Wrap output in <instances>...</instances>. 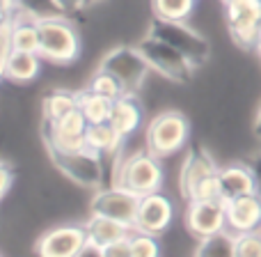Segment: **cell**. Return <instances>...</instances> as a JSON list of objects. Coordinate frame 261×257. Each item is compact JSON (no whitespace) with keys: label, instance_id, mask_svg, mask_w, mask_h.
Masks as SVG:
<instances>
[{"label":"cell","instance_id":"obj_1","mask_svg":"<svg viewBox=\"0 0 261 257\" xmlns=\"http://www.w3.org/2000/svg\"><path fill=\"white\" fill-rule=\"evenodd\" d=\"M115 184L124 186V189L133 191L135 195H151L163 189L165 181V172H163V163L156 154H151L147 147L124 156L115 172Z\"/></svg>","mask_w":261,"mask_h":257},{"label":"cell","instance_id":"obj_2","mask_svg":"<svg viewBox=\"0 0 261 257\" xmlns=\"http://www.w3.org/2000/svg\"><path fill=\"white\" fill-rule=\"evenodd\" d=\"M39 55L53 64H71L81 55V37L71 21L62 16L39 18Z\"/></svg>","mask_w":261,"mask_h":257},{"label":"cell","instance_id":"obj_3","mask_svg":"<svg viewBox=\"0 0 261 257\" xmlns=\"http://www.w3.org/2000/svg\"><path fill=\"white\" fill-rule=\"evenodd\" d=\"M53 166L62 172L67 179L73 184L83 186V189L99 191L103 189L106 181V156L96 154L94 149L83 147L71 149V152H62V149H48Z\"/></svg>","mask_w":261,"mask_h":257},{"label":"cell","instance_id":"obj_4","mask_svg":"<svg viewBox=\"0 0 261 257\" xmlns=\"http://www.w3.org/2000/svg\"><path fill=\"white\" fill-rule=\"evenodd\" d=\"M149 35L163 39L165 44L174 46L176 51L186 55L193 62V67H204L211 58V44L208 39L197 32L195 28H190L186 21H170V18L153 16L149 21Z\"/></svg>","mask_w":261,"mask_h":257},{"label":"cell","instance_id":"obj_5","mask_svg":"<svg viewBox=\"0 0 261 257\" xmlns=\"http://www.w3.org/2000/svg\"><path fill=\"white\" fill-rule=\"evenodd\" d=\"M190 122L179 110L158 113L147 127V149L158 158H167L188 145Z\"/></svg>","mask_w":261,"mask_h":257},{"label":"cell","instance_id":"obj_6","mask_svg":"<svg viewBox=\"0 0 261 257\" xmlns=\"http://www.w3.org/2000/svg\"><path fill=\"white\" fill-rule=\"evenodd\" d=\"M138 49H140V53L147 58L151 72L161 74V76L167 78V81L184 85V83H188L190 78H193V74H195L193 62H190L181 51H176L174 46L165 44V41L158 39V37H153L147 32V37L138 41Z\"/></svg>","mask_w":261,"mask_h":257},{"label":"cell","instance_id":"obj_7","mask_svg":"<svg viewBox=\"0 0 261 257\" xmlns=\"http://www.w3.org/2000/svg\"><path fill=\"white\" fill-rule=\"evenodd\" d=\"M99 69L110 74L113 78H117L126 95H138L142 90L144 81H147L149 72H151L147 58L140 53L138 46H117V49H113L101 60Z\"/></svg>","mask_w":261,"mask_h":257},{"label":"cell","instance_id":"obj_8","mask_svg":"<svg viewBox=\"0 0 261 257\" xmlns=\"http://www.w3.org/2000/svg\"><path fill=\"white\" fill-rule=\"evenodd\" d=\"M225 23L234 44L245 51H259L261 46V0H227Z\"/></svg>","mask_w":261,"mask_h":257},{"label":"cell","instance_id":"obj_9","mask_svg":"<svg viewBox=\"0 0 261 257\" xmlns=\"http://www.w3.org/2000/svg\"><path fill=\"white\" fill-rule=\"evenodd\" d=\"M87 129H90V124L78 108L60 120H41V138H44L46 149L71 152V149L87 147Z\"/></svg>","mask_w":261,"mask_h":257},{"label":"cell","instance_id":"obj_10","mask_svg":"<svg viewBox=\"0 0 261 257\" xmlns=\"http://www.w3.org/2000/svg\"><path fill=\"white\" fill-rule=\"evenodd\" d=\"M220 172V166L216 163V158L211 156L206 147L202 145L193 143L188 145L184 154V161H181V168H179V189H181V195L186 200H193L195 191L208 179V177L218 175Z\"/></svg>","mask_w":261,"mask_h":257},{"label":"cell","instance_id":"obj_11","mask_svg":"<svg viewBox=\"0 0 261 257\" xmlns=\"http://www.w3.org/2000/svg\"><path fill=\"white\" fill-rule=\"evenodd\" d=\"M138 207H140V195H135L133 191L124 189L119 184L108 186V189H99L92 195V202H90L92 214L115 218V221L130 225V227L135 225Z\"/></svg>","mask_w":261,"mask_h":257},{"label":"cell","instance_id":"obj_12","mask_svg":"<svg viewBox=\"0 0 261 257\" xmlns=\"http://www.w3.org/2000/svg\"><path fill=\"white\" fill-rule=\"evenodd\" d=\"M90 246L85 225H60L37 239V257H78Z\"/></svg>","mask_w":261,"mask_h":257},{"label":"cell","instance_id":"obj_13","mask_svg":"<svg viewBox=\"0 0 261 257\" xmlns=\"http://www.w3.org/2000/svg\"><path fill=\"white\" fill-rule=\"evenodd\" d=\"M186 227L197 239H206V237L227 230L225 202H220V200H195V202H188Z\"/></svg>","mask_w":261,"mask_h":257},{"label":"cell","instance_id":"obj_14","mask_svg":"<svg viewBox=\"0 0 261 257\" xmlns=\"http://www.w3.org/2000/svg\"><path fill=\"white\" fill-rule=\"evenodd\" d=\"M172 218H174V204L165 193H151L140 198L138 216H135L133 230L147 232V235H161L170 227Z\"/></svg>","mask_w":261,"mask_h":257},{"label":"cell","instance_id":"obj_15","mask_svg":"<svg viewBox=\"0 0 261 257\" xmlns=\"http://www.w3.org/2000/svg\"><path fill=\"white\" fill-rule=\"evenodd\" d=\"M3 49L39 53V18L23 9L12 18H3Z\"/></svg>","mask_w":261,"mask_h":257},{"label":"cell","instance_id":"obj_16","mask_svg":"<svg viewBox=\"0 0 261 257\" xmlns=\"http://www.w3.org/2000/svg\"><path fill=\"white\" fill-rule=\"evenodd\" d=\"M225 207H227V230L231 235L261 230V198L257 193L231 200Z\"/></svg>","mask_w":261,"mask_h":257},{"label":"cell","instance_id":"obj_17","mask_svg":"<svg viewBox=\"0 0 261 257\" xmlns=\"http://www.w3.org/2000/svg\"><path fill=\"white\" fill-rule=\"evenodd\" d=\"M218 179H220V198L225 204L243 195L257 193V181H254L250 163H231V166L220 168Z\"/></svg>","mask_w":261,"mask_h":257},{"label":"cell","instance_id":"obj_18","mask_svg":"<svg viewBox=\"0 0 261 257\" xmlns=\"http://www.w3.org/2000/svg\"><path fill=\"white\" fill-rule=\"evenodd\" d=\"M41 55L32 51L3 49V76L12 83H30L39 76Z\"/></svg>","mask_w":261,"mask_h":257},{"label":"cell","instance_id":"obj_19","mask_svg":"<svg viewBox=\"0 0 261 257\" xmlns=\"http://www.w3.org/2000/svg\"><path fill=\"white\" fill-rule=\"evenodd\" d=\"M85 232H87V241L90 246L96 248H106L110 244H117L122 239H128L133 235V227L124 225V223L115 221V218L101 216V214H92L85 221Z\"/></svg>","mask_w":261,"mask_h":257},{"label":"cell","instance_id":"obj_20","mask_svg":"<svg viewBox=\"0 0 261 257\" xmlns=\"http://www.w3.org/2000/svg\"><path fill=\"white\" fill-rule=\"evenodd\" d=\"M144 110L138 101V95H122L119 99L113 101V113H110L108 122L115 127L119 135L128 138L135 131L142 127Z\"/></svg>","mask_w":261,"mask_h":257},{"label":"cell","instance_id":"obj_21","mask_svg":"<svg viewBox=\"0 0 261 257\" xmlns=\"http://www.w3.org/2000/svg\"><path fill=\"white\" fill-rule=\"evenodd\" d=\"M124 140H126V138H124V135H119L110 122L90 124V129H87V135H85L87 147L94 149L96 154H101V156H106V158L115 156V154L122 149Z\"/></svg>","mask_w":261,"mask_h":257},{"label":"cell","instance_id":"obj_22","mask_svg":"<svg viewBox=\"0 0 261 257\" xmlns=\"http://www.w3.org/2000/svg\"><path fill=\"white\" fill-rule=\"evenodd\" d=\"M78 110L83 113V118L87 120V124H101L108 122L110 113H113V101L106 97L92 92L90 87L83 92H78Z\"/></svg>","mask_w":261,"mask_h":257},{"label":"cell","instance_id":"obj_23","mask_svg":"<svg viewBox=\"0 0 261 257\" xmlns=\"http://www.w3.org/2000/svg\"><path fill=\"white\" fill-rule=\"evenodd\" d=\"M76 108H78V92L50 90L41 99V120H60Z\"/></svg>","mask_w":261,"mask_h":257},{"label":"cell","instance_id":"obj_24","mask_svg":"<svg viewBox=\"0 0 261 257\" xmlns=\"http://www.w3.org/2000/svg\"><path fill=\"white\" fill-rule=\"evenodd\" d=\"M193 257H236V235L222 230L206 239H199Z\"/></svg>","mask_w":261,"mask_h":257},{"label":"cell","instance_id":"obj_25","mask_svg":"<svg viewBox=\"0 0 261 257\" xmlns=\"http://www.w3.org/2000/svg\"><path fill=\"white\" fill-rule=\"evenodd\" d=\"M153 16L170 18V21H186L195 9V0H151Z\"/></svg>","mask_w":261,"mask_h":257},{"label":"cell","instance_id":"obj_26","mask_svg":"<svg viewBox=\"0 0 261 257\" xmlns=\"http://www.w3.org/2000/svg\"><path fill=\"white\" fill-rule=\"evenodd\" d=\"M87 87H90L92 92H96V95L110 99V101H115V99H119L122 95H126V92H124V87L119 85L117 78H113L110 74L101 72V69L94 74V76H92V81H90V85H87Z\"/></svg>","mask_w":261,"mask_h":257},{"label":"cell","instance_id":"obj_27","mask_svg":"<svg viewBox=\"0 0 261 257\" xmlns=\"http://www.w3.org/2000/svg\"><path fill=\"white\" fill-rule=\"evenodd\" d=\"M128 241H130L133 257H161V244H158L156 235H147V232L133 230Z\"/></svg>","mask_w":261,"mask_h":257},{"label":"cell","instance_id":"obj_28","mask_svg":"<svg viewBox=\"0 0 261 257\" xmlns=\"http://www.w3.org/2000/svg\"><path fill=\"white\" fill-rule=\"evenodd\" d=\"M23 12L32 14L35 18H48V16H62V9L55 0H16Z\"/></svg>","mask_w":261,"mask_h":257},{"label":"cell","instance_id":"obj_29","mask_svg":"<svg viewBox=\"0 0 261 257\" xmlns=\"http://www.w3.org/2000/svg\"><path fill=\"white\" fill-rule=\"evenodd\" d=\"M236 257H261V230L236 235Z\"/></svg>","mask_w":261,"mask_h":257},{"label":"cell","instance_id":"obj_30","mask_svg":"<svg viewBox=\"0 0 261 257\" xmlns=\"http://www.w3.org/2000/svg\"><path fill=\"white\" fill-rule=\"evenodd\" d=\"M101 255L103 257H133V250H130V241L122 239L117 244H110L106 248H101Z\"/></svg>","mask_w":261,"mask_h":257},{"label":"cell","instance_id":"obj_31","mask_svg":"<svg viewBox=\"0 0 261 257\" xmlns=\"http://www.w3.org/2000/svg\"><path fill=\"white\" fill-rule=\"evenodd\" d=\"M0 177H3V186H0V193L7 195L9 189H12V184H14V170H12V166H9V163H3V168H0Z\"/></svg>","mask_w":261,"mask_h":257},{"label":"cell","instance_id":"obj_32","mask_svg":"<svg viewBox=\"0 0 261 257\" xmlns=\"http://www.w3.org/2000/svg\"><path fill=\"white\" fill-rule=\"evenodd\" d=\"M55 3L60 5V9H62L64 14L67 12H78V9H83V7H90L87 0H55Z\"/></svg>","mask_w":261,"mask_h":257},{"label":"cell","instance_id":"obj_33","mask_svg":"<svg viewBox=\"0 0 261 257\" xmlns=\"http://www.w3.org/2000/svg\"><path fill=\"white\" fill-rule=\"evenodd\" d=\"M250 168H252V172H254V181H257V195L261 198V152L259 154H254L252 158H250Z\"/></svg>","mask_w":261,"mask_h":257},{"label":"cell","instance_id":"obj_34","mask_svg":"<svg viewBox=\"0 0 261 257\" xmlns=\"http://www.w3.org/2000/svg\"><path fill=\"white\" fill-rule=\"evenodd\" d=\"M252 135H254V140L261 145V108L257 113V120H254V124H252Z\"/></svg>","mask_w":261,"mask_h":257},{"label":"cell","instance_id":"obj_35","mask_svg":"<svg viewBox=\"0 0 261 257\" xmlns=\"http://www.w3.org/2000/svg\"><path fill=\"white\" fill-rule=\"evenodd\" d=\"M78 257H103V255H101V248H96V246H87Z\"/></svg>","mask_w":261,"mask_h":257},{"label":"cell","instance_id":"obj_36","mask_svg":"<svg viewBox=\"0 0 261 257\" xmlns=\"http://www.w3.org/2000/svg\"><path fill=\"white\" fill-rule=\"evenodd\" d=\"M94 3H101V0H87V5H94Z\"/></svg>","mask_w":261,"mask_h":257},{"label":"cell","instance_id":"obj_37","mask_svg":"<svg viewBox=\"0 0 261 257\" xmlns=\"http://www.w3.org/2000/svg\"><path fill=\"white\" fill-rule=\"evenodd\" d=\"M259 30H261V18H259Z\"/></svg>","mask_w":261,"mask_h":257},{"label":"cell","instance_id":"obj_38","mask_svg":"<svg viewBox=\"0 0 261 257\" xmlns=\"http://www.w3.org/2000/svg\"><path fill=\"white\" fill-rule=\"evenodd\" d=\"M257 53H259V55H261V46H259V51H257Z\"/></svg>","mask_w":261,"mask_h":257},{"label":"cell","instance_id":"obj_39","mask_svg":"<svg viewBox=\"0 0 261 257\" xmlns=\"http://www.w3.org/2000/svg\"><path fill=\"white\" fill-rule=\"evenodd\" d=\"M220 3H227V0H220Z\"/></svg>","mask_w":261,"mask_h":257}]
</instances>
